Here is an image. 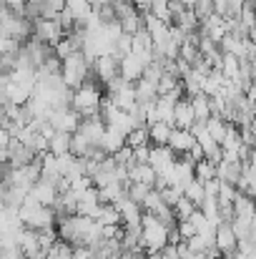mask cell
<instances>
[{
    "label": "cell",
    "mask_w": 256,
    "mask_h": 259,
    "mask_svg": "<svg viewBox=\"0 0 256 259\" xmlns=\"http://www.w3.org/2000/svg\"><path fill=\"white\" fill-rule=\"evenodd\" d=\"M103 83L95 81V76H90L81 88L73 91V101L71 106L83 116V118H90V116H100V106H103Z\"/></svg>",
    "instance_id": "obj_1"
},
{
    "label": "cell",
    "mask_w": 256,
    "mask_h": 259,
    "mask_svg": "<svg viewBox=\"0 0 256 259\" xmlns=\"http://www.w3.org/2000/svg\"><path fill=\"white\" fill-rule=\"evenodd\" d=\"M0 35H10V38H18L20 43H28V40L35 35V20H30L28 15L13 13L10 8H5V5H3Z\"/></svg>",
    "instance_id": "obj_2"
},
{
    "label": "cell",
    "mask_w": 256,
    "mask_h": 259,
    "mask_svg": "<svg viewBox=\"0 0 256 259\" xmlns=\"http://www.w3.org/2000/svg\"><path fill=\"white\" fill-rule=\"evenodd\" d=\"M143 247L146 252H161L169 244V227L151 211H143Z\"/></svg>",
    "instance_id": "obj_3"
},
{
    "label": "cell",
    "mask_w": 256,
    "mask_h": 259,
    "mask_svg": "<svg viewBox=\"0 0 256 259\" xmlns=\"http://www.w3.org/2000/svg\"><path fill=\"white\" fill-rule=\"evenodd\" d=\"M90 73H93V66H90V61L85 58L83 51H78V53H73L71 58H66L63 61V81L68 83V88H81L90 78Z\"/></svg>",
    "instance_id": "obj_4"
},
{
    "label": "cell",
    "mask_w": 256,
    "mask_h": 259,
    "mask_svg": "<svg viewBox=\"0 0 256 259\" xmlns=\"http://www.w3.org/2000/svg\"><path fill=\"white\" fill-rule=\"evenodd\" d=\"M56 131H66V134H76L83 123V116L73 108V106H63V108H53L50 111V118H48Z\"/></svg>",
    "instance_id": "obj_5"
},
{
    "label": "cell",
    "mask_w": 256,
    "mask_h": 259,
    "mask_svg": "<svg viewBox=\"0 0 256 259\" xmlns=\"http://www.w3.org/2000/svg\"><path fill=\"white\" fill-rule=\"evenodd\" d=\"M35 38L56 48L66 38V28L61 25L58 18H38L35 20Z\"/></svg>",
    "instance_id": "obj_6"
},
{
    "label": "cell",
    "mask_w": 256,
    "mask_h": 259,
    "mask_svg": "<svg viewBox=\"0 0 256 259\" xmlns=\"http://www.w3.org/2000/svg\"><path fill=\"white\" fill-rule=\"evenodd\" d=\"M93 76H95L98 83L108 86L111 81H116V78L121 76V61H118L116 56H111V53L98 56L95 63H93Z\"/></svg>",
    "instance_id": "obj_7"
},
{
    "label": "cell",
    "mask_w": 256,
    "mask_h": 259,
    "mask_svg": "<svg viewBox=\"0 0 256 259\" xmlns=\"http://www.w3.org/2000/svg\"><path fill=\"white\" fill-rule=\"evenodd\" d=\"M216 247L224 257H231L239 252V234H236L231 222H221L216 227Z\"/></svg>",
    "instance_id": "obj_8"
},
{
    "label": "cell",
    "mask_w": 256,
    "mask_h": 259,
    "mask_svg": "<svg viewBox=\"0 0 256 259\" xmlns=\"http://www.w3.org/2000/svg\"><path fill=\"white\" fill-rule=\"evenodd\" d=\"M148 164L159 174L169 176L171 169H173V164H176V151H173L171 146H151V159H148Z\"/></svg>",
    "instance_id": "obj_9"
},
{
    "label": "cell",
    "mask_w": 256,
    "mask_h": 259,
    "mask_svg": "<svg viewBox=\"0 0 256 259\" xmlns=\"http://www.w3.org/2000/svg\"><path fill=\"white\" fill-rule=\"evenodd\" d=\"M30 196H33L35 201L45 204V206H56V201H58L61 191H58V184H56V181L40 179V181H35V186L30 189Z\"/></svg>",
    "instance_id": "obj_10"
},
{
    "label": "cell",
    "mask_w": 256,
    "mask_h": 259,
    "mask_svg": "<svg viewBox=\"0 0 256 259\" xmlns=\"http://www.w3.org/2000/svg\"><path fill=\"white\" fill-rule=\"evenodd\" d=\"M18 247H20V252L25 254V259L33 257V254H38V252H43V244H40V234H38V229H33V227H23V229L18 232Z\"/></svg>",
    "instance_id": "obj_11"
},
{
    "label": "cell",
    "mask_w": 256,
    "mask_h": 259,
    "mask_svg": "<svg viewBox=\"0 0 256 259\" xmlns=\"http://www.w3.org/2000/svg\"><path fill=\"white\" fill-rule=\"evenodd\" d=\"M106 128H108V123L100 116H90V118H83V123H81L78 131L83 134L93 146H100L103 144V136H106Z\"/></svg>",
    "instance_id": "obj_12"
},
{
    "label": "cell",
    "mask_w": 256,
    "mask_h": 259,
    "mask_svg": "<svg viewBox=\"0 0 256 259\" xmlns=\"http://www.w3.org/2000/svg\"><path fill=\"white\" fill-rule=\"evenodd\" d=\"M116 206L123 217V227H133V224L143 222V206L138 201H133L131 196H123L121 201H116Z\"/></svg>",
    "instance_id": "obj_13"
},
{
    "label": "cell",
    "mask_w": 256,
    "mask_h": 259,
    "mask_svg": "<svg viewBox=\"0 0 256 259\" xmlns=\"http://www.w3.org/2000/svg\"><path fill=\"white\" fill-rule=\"evenodd\" d=\"M169 146L176 151V156H186L196 146V134L191 128H173Z\"/></svg>",
    "instance_id": "obj_14"
},
{
    "label": "cell",
    "mask_w": 256,
    "mask_h": 259,
    "mask_svg": "<svg viewBox=\"0 0 256 259\" xmlns=\"http://www.w3.org/2000/svg\"><path fill=\"white\" fill-rule=\"evenodd\" d=\"M121 76H123L126 81L136 83V81H141V78L146 76V63H143L136 53H128L126 58H121Z\"/></svg>",
    "instance_id": "obj_15"
},
{
    "label": "cell",
    "mask_w": 256,
    "mask_h": 259,
    "mask_svg": "<svg viewBox=\"0 0 256 259\" xmlns=\"http://www.w3.org/2000/svg\"><path fill=\"white\" fill-rule=\"evenodd\" d=\"M128 179L136 181V184H148L156 189V179H159V171L148 164V161H136L133 166H128Z\"/></svg>",
    "instance_id": "obj_16"
},
{
    "label": "cell",
    "mask_w": 256,
    "mask_h": 259,
    "mask_svg": "<svg viewBox=\"0 0 256 259\" xmlns=\"http://www.w3.org/2000/svg\"><path fill=\"white\" fill-rule=\"evenodd\" d=\"M196 123V111H193V103L188 96H183L178 103H176V118H173V126L176 128H191Z\"/></svg>",
    "instance_id": "obj_17"
},
{
    "label": "cell",
    "mask_w": 256,
    "mask_h": 259,
    "mask_svg": "<svg viewBox=\"0 0 256 259\" xmlns=\"http://www.w3.org/2000/svg\"><path fill=\"white\" fill-rule=\"evenodd\" d=\"M103 151L106 154H118L123 146H128V134H123V131H118V128H113V126H108L106 128V136H103Z\"/></svg>",
    "instance_id": "obj_18"
},
{
    "label": "cell",
    "mask_w": 256,
    "mask_h": 259,
    "mask_svg": "<svg viewBox=\"0 0 256 259\" xmlns=\"http://www.w3.org/2000/svg\"><path fill=\"white\" fill-rule=\"evenodd\" d=\"M234 211H236V219L251 222L256 217V201L251 199V194L239 191V196H236V201H234Z\"/></svg>",
    "instance_id": "obj_19"
},
{
    "label": "cell",
    "mask_w": 256,
    "mask_h": 259,
    "mask_svg": "<svg viewBox=\"0 0 256 259\" xmlns=\"http://www.w3.org/2000/svg\"><path fill=\"white\" fill-rule=\"evenodd\" d=\"M241 176H244V161H229V159H224L219 164V179L221 181H229V184L236 186L241 181Z\"/></svg>",
    "instance_id": "obj_20"
},
{
    "label": "cell",
    "mask_w": 256,
    "mask_h": 259,
    "mask_svg": "<svg viewBox=\"0 0 256 259\" xmlns=\"http://www.w3.org/2000/svg\"><path fill=\"white\" fill-rule=\"evenodd\" d=\"M226 83H229L226 73H224L221 68H211V73H209L206 81H203V93H206V96H219Z\"/></svg>",
    "instance_id": "obj_21"
},
{
    "label": "cell",
    "mask_w": 256,
    "mask_h": 259,
    "mask_svg": "<svg viewBox=\"0 0 256 259\" xmlns=\"http://www.w3.org/2000/svg\"><path fill=\"white\" fill-rule=\"evenodd\" d=\"M50 154H56V156H66V154H73V134H66V131H56V136L50 139Z\"/></svg>",
    "instance_id": "obj_22"
},
{
    "label": "cell",
    "mask_w": 256,
    "mask_h": 259,
    "mask_svg": "<svg viewBox=\"0 0 256 259\" xmlns=\"http://www.w3.org/2000/svg\"><path fill=\"white\" fill-rule=\"evenodd\" d=\"M148 128H151V144H153V146H169L171 134H173L176 126H171L166 121H156V123H151Z\"/></svg>",
    "instance_id": "obj_23"
},
{
    "label": "cell",
    "mask_w": 256,
    "mask_h": 259,
    "mask_svg": "<svg viewBox=\"0 0 256 259\" xmlns=\"http://www.w3.org/2000/svg\"><path fill=\"white\" fill-rule=\"evenodd\" d=\"M191 103H193V111H196V121L206 123V121L214 116V108H211V96L198 93V96H193V98H191Z\"/></svg>",
    "instance_id": "obj_24"
},
{
    "label": "cell",
    "mask_w": 256,
    "mask_h": 259,
    "mask_svg": "<svg viewBox=\"0 0 256 259\" xmlns=\"http://www.w3.org/2000/svg\"><path fill=\"white\" fill-rule=\"evenodd\" d=\"M206 128H209V134H211V136H214V139H216V141L221 144V141L226 139V134H229L231 123H229V121H226L224 116H216V113H214V116H211V118L206 121Z\"/></svg>",
    "instance_id": "obj_25"
},
{
    "label": "cell",
    "mask_w": 256,
    "mask_h": 259,
    "mask_svg": "<svg viewBox=\"0 0 256 259\" xmlns=\"http://www.w3.org/2000/svg\"><path fill=\"white\" fill-rule=\"evenodd\" d=\"M128 146H133V149L153 146V144H151V128H148V126H136V128L128 134Z\"/></svg>",
    "instance_id": "obj_26"
},
{
    "label": "cell",
    "mask_w": 256,
    "mask_h": 259,
    "mask_svg": "<svg viewBox=\"0 0 256 259\" xmlns=\"http://www.w3.org/2000/svg\"><path fill=\"white\" fill-rule=\"evenodd\" d=\"M183 194H186L196 206H201V204L206 201V186H203V181H201V179H193V181L183 189Z\"/></svg>",
    "instance_id": "obj_27"
},
{
    "label": "cell",
    "mask_w": 256,
    "mask_h": 259,
    "mask_svg": "<svg viewBox=\"0 0 256 259\" xmlns=\"http://www.w3.org/2000/svg\"><path fill=\"white\" fill-rule=\"evenodd\" d=\"M219 176V164H214L211 159H201V161H196V179H201V181H211V179H216Z\"/></svg>",
    "instance_id": "obj_28"
},
{
    "label": "cell",
    "mask_w": 256,
    "mask_h": 259,
    "mask_svg": "<svg viewBox=\"0 0 256 259\" xmlns=\"http://www.w3.org/2000/svg\"><path fill=\"white\" fill-rule=\"evenodd\" d=\"M100 224H123V217L118 211L116 204H100V214H98Z\"/></svg>",
    "instance_id": "obj_29"
},
{
    "label": "cell",
    "mask_w": 256,
    "mask_h": 259,
    "mask_svg": "<svg viewBox=\"0 0 256 259\" xmlns=\"http://www.w3.org/2000/svg\"><path fill=\"white\" fill-rule=\"evenodd\" d=\"M221 71L226 73V78H236L241 73V58L234 56V53H224V63H221Z\"/></svg>",
    "instance_id": "obj_30"
},
{
    "label": "cell",
    "mask_w": 256,
    "mask_h": 259,
    "mask_svg": "<svg viewBox=\"0 0 256 259\" xmlns=\"http://www.w3.org/2000/svg\"><path fill=\"white\" fill-rule=\"evenodd\" d=\"M164 206H169V204L164 201V194H161L159 189H151V191H148V196H146V201H143V211L159 214Z\"/></svg>",
    "instance_id": "obj_31"
},
{
    "label": "cell",
    "mask_w": 256,
    "mask_h": 259,
    "mask_svg": "<svg viewBox=\"0 0 256 259\" xmlns=\"http://www.w3.org/2000/svg\"><path fill=\"white\" fill-rule=\"evenodd\" d=\"M48 254H53L56 259H73V254H76V244H71L68 239H58Z\"/></svg>",
    "instance_id": "obj_32"
},
{
    "label": "cell",
    "mask_w": 256,
    "mask_h": 259,
    "mask_svg": "<svg viewBox=\"0 0 256 259\" xmlns=\"http://www.w3.org/2000/svg\"><path fill=\"white\" fill-rule=\"evenodd\" d=\"M196 209H198V206H196V204H193V201H191L186 194H183V196H181V201L173 206V211H176L178 222H183V219H191V214H193Z\"/></svg>",
    "instance_id": "obj_33"
},
{
    "label": "cell",
    "mask_w": 256,
    "mask_h": 259,
    "mask_svg": "<svg viewBox=\"0 0 256 259\" xmlns=\"http://www.w3.org/2000/svg\"><path fill=\"white\" fill-rule=\"evenodd\" d=\"M151 189H153V186H148V184H136V181H131V184H128V196L143 206V201H146V196H148Z\"/></svg>",
    "instance_id": "obj_34"
},
{
    "label": "cell",
    "mask_w": 256,
    "mask_h": 259,
    "mask_svg": "<svg viewBox=\"0 0 256 259\" xmlns=\"http://www.w3.org/2000/svg\"><path fill=\"white\" fill-rule=\"evenodd\" d=\"M193 10H196V15L201 18V23H203L209 15L219 13V10H216V0H196V8H193Z\"/></svg>",
    "instance_id": "obj_35"
},
{
    "label": "cell",
    "mask_w": 256,
    "mask_h": 259,
    "mask_svg": "<svg viewBox=\"0 0 256 259\" xmlns=\"http://www.w3.org/2000/svg\"><path fill=\"white\" fill-rule=\"evenodd\" d=\"M161 194H164V201H166L169 206H176V204L181 201V196H183V189H181V186H173V184H169L166 189H161Z\"/></svg>",
    "instance_id": "obj_36"
},
{
    "label": "cell",
    "mask_w": 256,
    "mask_h": 259,
    "mask_svg": "<svg viewBox=\"0 0 256 259\" xmlns=\"http://www.w3.org/2000/svg\"><path fill=\"white\" fill-rule=\"evenodd\" d=\"M178 232H181V239H183V242H188L191 237H196V234H198V229L193 227V222H191V219L178 222Z\"/></svg>",
    "instance_id": "obj_37"
},
{
    "label": "cell",
    "mask_w": 256,
    "mask_h": 259,
    "mask_svg": "<svg viewBox=\"0 0 256 259\" xmlns=\"http://www.w3.org/2000/svg\"><path fill=\"white\" fill-rule=\"evenodd\" d=\"M0 259H25V254L20 252V247H18V244H13V247H3Z\"/></svg>",
    "instance_id": "obj_38"
},
{
    "label": "cell",
    "mask_w": 256,
    "mask_h": 259,
    "mask_svg": "<svg viewBox=\"0 0 256 259\" xmlns=\"http://www.w3.org/2000/svg\"><path fill=\"white\" fill-rule=\"evenodd\" d=\"M3 5H5V8H10L13 13H20V15H25L28 0H3Z\"/></svg>",
    "instance_id": "obj_39"
},
{
    "label": "cell",
    "mask_w": 256,
    "mask_h": 259,
    "mask_svg": "<svg viewBox=\"0 0 256 259\" xmlns=\"http://www.w3.org/2000/svg\"><path fill=\"white\" fill-rule=\"evenodd\" d=\"M161 259H183L181 252H178V244H166L161 249Z\"/></svg>",
    "instance_id": "obj_40"
},
{
    "label": "cell",
    "mask_w": 256,
    "mask_h": 259,
    "mask_svg": "<svg viewBox=\"0 0 256 259\" xmlns=\"http://www.w3.org/2000/svg\"><path fill=\"white\" fill-rule=\"evenodd\" d=\"M246 96H249V101L256 106V83H251V86L246 88Z\"/></svg>",
    "instance_id": "obj_41"
},
{
    "label": "cell",
    "mask_w": 256,
    "mask_h": 259,
    "mask_svg": "<svg viewBox=\"0 0 256 259\" xmlns=\"http://www.w3.org/2000/svg\"><path fill=\"white\" fill-rule=\"evenodd\" d=\"M183 259H206V257H203V254H196V252H188Z\"/></svg>",
    "instance_id": "obj_42"
},
{
    "label": "cell",
    "mask_w": 256,
    "mask_h": 259,
    "mask_svg": "<svg viewBox=\"0 0 256 259\" xmlns=\"http://www.w3.org/2000/svg\"><path fill=\"white\" fill-rule=\"evenodd\" d=\"M249 38H251V43L256 46V23L251 25V30H249Z\"/></svg>",
    "instance_id": "obj_43"
},
{
    "label": "cell",
    "mask_w": 256,
    "mask_h": 259,
    "mask_svg": "<svg viewBox=\"0 0 256 259\" xmlns=\"http://www.w3.org/2000/svg\"><path fill=\"white\" fill-rule=\"evenodd\" d=\"M246 194H251V199H254V201H256V184H251V189H249Z\"/></svg>",
    "instance_id": "obj_44"
},
{
    "label": "cell",
    "mask_w": 256,
    "mask_h": 259,
    "mask_svg": "<svg viewBox=\"0 0 256 259\" xmlns=\"http://www.w3.org/2000/svg\"><path fill=\"white\" fill-rule=\"evenodd\" d=\"M251 131L256 134V111H254V118H251Z\"/></svg>",
    "instance_id": "obj_45"
},
{
    "label": "cell",
    "mask_w": 256,
    "mask_h": 259,
    "mask_svg": "<svg viewBox=\"0 0 256 259\" xmlns=\"http://www.w3.org/2000/svg\"><path fill=\"white\" fill-rule=\"evenodd\" d=\"M28 3H33V5H43L45 0H28Z\"/></svg>",
    "instance_id": "obj_46"
},
{
    "label": "cell",
    "mask_w": 256,
    "mask_h": 259,
    "mask_svg": "<svg viewBox=\"0 0 256 259\" xmlns=\"http://www.w3.org/2000/svg\"><path fill=\"white\" fill-rule=\"evenodd\" d=\"M216 259H231V257H224V254H221V257H216Z\"/></svg>",
    "instance_id": "obj_47"
},
{
    "label": "cell",
    "mask_w": 256,
    "mask_h": 259,
    "mask_svg": "<svg viewBox=\"0 0 256 259\" xmlns=\"http://www.w3.org/2000/svg\"><path fill=\"white\" fill-rule=\"evenodd\" d=\"M45 259H56V257H53V254H48V257H45Z\"/></svg>",
    "instance_id": "obj_48"
}]
</instances>
